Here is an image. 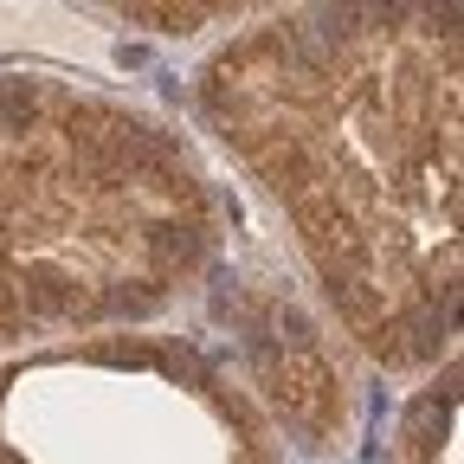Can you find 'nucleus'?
<instances>
[{
  "mask_svg": "<svg viewBox=\"0 0 464 464\" xmlns=\"http://www.w3.org/2000/svg\"><path fill=\"white\" fill-rule=\"evenodd\" d=\"M213 226L181 136L72 84H0V355L168 304Z\"/></svg>",
  "mask_w": 464,
  "mask_h": 464,
  "instance_id": "obj_2",
  "label": "nucleus"
},
{
  "mask_svg": "<svg viewBox=\"0 0 464 464\" xmlns=\"http://www.w3.org/2000/svg\"><path fill=\"white\" fill-rule=\"evenodd\" d=\"M239 149L381 362L420 368L458 316V14L310 7L207 65Z\"/></svg>",
  "mask_w": 464,
  "mask_h": 464,
  "instance_id": "obj_1",
  "label": "nucleus"
}]
</instances>
